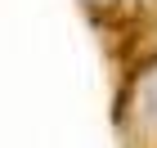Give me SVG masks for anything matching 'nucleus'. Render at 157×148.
<instances>
[{"instance_id":"nucleus-1","label":"nucleus","mask_w":157,"mask_h":148,"mask_svg":"<svg viewBox=\"0 0 157 148\" xmlns=\"http://www.w3.org/2000/svg\"><path fill=\"white\" fill-rule=\"evenodd\" d=\"M135 126L157 144V72L135 90Z\"/></svg>"}]
</instances>
